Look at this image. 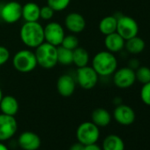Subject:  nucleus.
Returning <instances> with one entry per match:
<instances>
[{"mask_svg": "<svg viewBox=\"0 0 150 150\" xmlns=\"http://www.w3.org/2000/svg\"><path fill=\"white\" fill-rule=\"evenodd\" d=\"M20 37L24 45L29 49H35L44 42L43 27L38 21H25L21 28Z\"/></svg>", "mask_w": 150, "mask_h": 150, "instance_id": "obj_1", "label": "nucleus"}, {"mask_svg": "<svg viewBox=\"0 0 150 150\" xmlns=\"http://www.w3.org/2000/svg\"><path fill=\"white\" fill-rule=\"evenodd\" d=\"M92 67L99 76L107 77L112 75L117 69V60L114 53L103 50L96 53L92 59Z\"/></svg>", "mask_w": 150, "mask_h": 150, "instance_id": "obj_2", "label": "nucleus"}, {"mask_svg": "<svg viewBox=\"0 0 150 150\" xmlns=\"http://www.w3.org/2000/svg\"><path fill=\"white\" fill-rule=\"evenodd\" d=\"M35 55L37 64L42 68L52 69L57 64V47L50 43L42 42L35 48Z\"/></svg>", "mask_w": 150, "mask_h": 150, "instance_id": "obj_3", "label": "nucleus"}, {"mask_svg": "<svg viewBox=\"0 0 150 150\" xmlns=\"http://www.w3.org/2000/svg\"><path fill=\"white\" fill-rule=\"evenodd\" d=\"M13 65L14 69L21 73H28L33 71L37 64L35 51L25 49L21 50L13 57Z\"/></svg>", "mask_w": 150, "mask_h": 150, "instance_id": "obj_4", "label": "nucleus"}, {"mask_svg": "<svg viewBox=\"0 0 150 150\" xmlns=\"http://www.w3.org/2000/svg\"><path fill=\"white\" fill-rule=\"evenodd\" d=\"M76 138L78 142L86 145L96 143L100 138V130L92 121L81 123L76 131Z\"/></svg>", "mask_w": 150, "mask_h": 150, "instance_id": "obj_5", "label": "nucleus"}, {"mask_svg": "<svg viewBox=\"0 0 150 150\" xmlns=\"http://www.w3.org/2000/svg\"><path fill=\"white\" fill-rule=\"evenodd\" d=\"M76 80L81 88L89 90L96 86L99 80V75L92 66L86 65L84 67L77 68Z\"/></svg>", "mask_w": 150, "mask_h": 150, "instance_id": "obj_6", "label": "nucleus"}, {"mask_svg": "<svg viewBox=\"0 0 150 150\" xmlns=\"http://www.w3.org/2000/svg\"><path fill=\"white\" fill-rule=\"evenodd\" d=\"M116 32L126 41L138 35L139 25L133 18L126 15H121L117 18Z\"/></svg>", "mask_w": 150, "mask_h": 150, "instance_id": "obj_7", "label": "nucleus"}, {"mask_svg": "<svg viewBox=\"0 0 150 150\" xmlns=\"http://www.w3.org/2000/svg\"><path fill=\"white\" fill-rule=\"evenodd\" d=\"M44 42L50 43L56 47L61 45L65 35L63 26L57 21H50L43 27Z\"/></svg>", "mask_w": 150, "mask_h": 150, "instance_id": "obj_8", "label": "nucleus"}, {"mask_svg": "<svg viewBox=\"0 0 150 150\" xmlns=\"http://www.w3.org/2000/svg\"><path fill=\"white\" fill-rule=\"evenodd\" d=\"M22 17V6L17 1H10L5 4L0 10V18L7 24L18 22Z\"/></svg>", "mask_w": 150, "mask_h": 150, "instance_id": "obj_9", "label": "nucleus"}, {"mask_svg": "<svg viewBox=\"0 0 150 150\" xmlns=\"http://www.w3.org/2000/svg\"><path fill=\"white\" fill-rule=\"evenodd\" d=\"M135 81V71L129 66L117 69L113 73V82L119 88L125 89L131 88Z\"/></svg>", "mask_w": 150, "mask_h": 150, "instance_id": "obj_10", "label": "nucleus"}, {"mask_svg": "<svg viewBox=\"0 0 150 150\" xmlns=\"http://www.w3.org/2000/svg\"><path fill=\"white\" fill-rule=\"evenodd\" d=\"M18 129V123L13 116L0 114V141H6L13 138Z\"/></svg>", "mask_w": 150, "mask_h": 150, "instance_id": "obj_11", "label": "nucleus"}, {"mask_svg": "<svg viewBox=\"0 0 150 150\" xmlns=\"http://www.w3.org/2000/svg\"><path fill=\"white\" fill-rule=\"evenodd\" d=\"M114 119L122 125H130L135 121V112L133 109L125 104H118L113 112Z\"/></svg>", "mask_w": 150, "mask_h": 150, "instance_id": "obj_12", "label": "nucleus"}, {"mask_svg": "<svg viewBox=\"0 0 150 150\" xmlns=\"http://www.w3.org/2000/svg\"><path fill=\"white\" fill-rule=\"evenodd\" d=\"M64 26L71 34H80L86 28V20L79 13H70L64 18Z\"/></svg>", "mask_w": 150, "mask_h": 150, "instance_id": "obj_13", "label": "nucleus"}, {"mask_svg": "<svg viewBox=\"0 0 150 150\" xmlns=\"http://www.w3.org/2000/svg\"><path fill=\"white\" fill-rule=\"evenodd\" d=\"M76 88L75 80L69 74H63L57 81V89L60 96L64 97L71 96Z\"/></svg>", "mask_w": 150, "mask_h": 150, "instance_id": "obj_14", "label": "nucleus"}, {"mask_svg": "<svg viewBox=\"0 0 150 150\" xmlns=\"http://www.w3.org/2000/svg\"><path fill=\"white\" fill-rule=\"evenodd\" d=\"M18 143L23 150H37L41 146V139L36 133L26 131L20 135Z\"/></svg>", "mask_w": 150, "mask_h": 150, "instance_id": "obj_15", "label": "nucleus"}, {"mask_svg": "<svg viewBox=\"0 0 150 150\" xmlns=\"http://www.w3.org/2000/svg\"><path fill=\"white\" fill-rule=\"evenodd\" d=\"M125 40L118 35L117 32L105 35L104 45L108 51L111 53H117L121 51L125 48Z\"/></svg>", "mask_w": 150, "mask_h": 150, "instance_id": "obj_16", "label": "nucleus"}, {"mask_svg": "<svg viewBox=\"0 0 150 150\" xmlns=\"http://www.w3.org/2000/svg\"><path fill=\"white\" fill-rule=\"evenodd\" d=\"M0 110L4 114L14 117L19 111V103L17 99L13 96H3L0 102Z\"/></svg>", "mask_w": 150, "mask_h": 150, "instance_id": "obj_17", "label": "nucleus"}, {"mask_svg": "<svg viewBox=\"0 0 150 150\" xmlns=\"http://www.w3.org/2000/svg\"><path fill=\"white\" fill-rule=\"evenodd\" d=\"M25 21L33 22L40 20V6L34 2H28L22 6V17Z\"/></svg>", "mask_w": 150, "mask_h": 150, "instance_id": "obj_18", "label": "nucleus"}, {"mask_svg": "<svg viewBox=\"0 0 150 150\" xmlns=\"http://www.w3.org/2000/svg\"><path fill=\"white\" fill-rule=\"evenodd\" d=\"M91 119L98 127H105L110 125L111 121V115L107 110L103 108H97L92 112Z\"/></svg>", "mask_w": 150, "mask_h": 150, "instance_id": "obj_19", "label": "nucleus"}, {"mask_svg": "<svg viewBox=\"0 0 150 150\" xmlns=\"http://www.w3.org/2000/svg\"><path fill=\"white\" fill-rule=\"evenodd\" d=\"M89 54L88 50L82 47H77L72 50V64L77 68L88 65Z\"/></svg>", "mask_w": 150, "mask_h": 150, "instance_id": "obj_20", "label": "nucleus"}, {"mask_svg": "<svg viewBox=\"0 0 150 150\" xmlns=\"http://www.w3.org/2000/svg\"><path fill=\"white\" fill-rule=\"evenodd\" d=\"M103 150H125V143L119 136L110 134L103 139Z\"/></svg>", "mask_w": 150, "mask_h": 150, "instance_id": "obj_21", "label": "nucleus"}, {"mask_svg": "<svg viewBox=\"0 0 150 150\" xmlns=\"http://www.w3.org/2000/svg\"><path fill=\"white\" fill-rule=\"evenodd\" d=\"M117 18L116 16H106L101 20L99 23V30L104 35L112 34L117 31Z\"/></svg>", "mask_w": 150, "mask_h": 150, "instance_id": "obj_22", "label": "nucleus"}, {"mask_svg": "<svg viewBox=\"0 0 150 150\" xmlns=\"http://www.w3.org/2000/svg\"><path fill=\"white\" fill-rule=\"evenodd\" d=\"M145 47H146V43L144 40L139 37L138 35L126 40L125 43V48L126 49V50L129 53L134 55L141 53L144 50Z\"/></svg>", "mask_w": 150, "mask_h": 150, "instance_id": "obj_23", "label": "nucleus"}, {"mask_svg": "<svg viewBox=\"0 0 150 150\" xmlns=\"http://www.w3.org/2000/svg\"><path fill=\"white\" fill-rule=\"evenodd\" d=\"M57 64L61 65H70L72 64V50L62 46L57 47Z\"/></svg>", "mask_w": 150, "mask_h": 150, "instance_id": "obj_24", "label": "nucleus"}, {"mask_svg": "<svg viewBox=\"0 0 150 150\" xmlns=\"http://www.w3.org/2000/svg\"><path fill=\"white\" fill-rule=\"evenodd\" d=\"M135 71L136 81L142 85L150 81V68L147 66H139Z\"/></svg>", "mask_w": 150, "mask_h": 150, "instance_id": "obj_25", "label": "nucleus"}, {"mask_svg": "<svg viewBox=\"0 0 150 150\" xmlns=\"http://www.w3.org/2000/svg\"><path fill=\"white\" fill-rule=\"evenodd\" d=\"M60 46H62V47H64L65 49L73 50L77 47H79V39L74 34L64 35Z\"/></svg>", "mask_w": 150, "mask_h": 150, "instance_id": "obj_26", "label": "nucleus"}, {"mask_svg": "<svg viewBox=\"0 0 150 150\" xmlns=\"http://www.w3.org/2000/svg\"><path fill=\"white\" fill-rule=\"evenodd\" d=\"M71 3V0H47V5L55 12H62L65 10Z\"/></svg>", "mask_w": 150, "mask_h": 150, "instance_id": "obj_27", "label": "nucleus"}, {"mask_svg": "<svg viewBox=\"0 0 150 150\" xmlns=\"http://www.w3.org/2000/svg\"><path fill=\"white\" fill-rule=\"evenodd\" d=\"M140 99L147 106H150V81L143 84L140 89Z\"/></svg>", "mask_w": 150, "mask_h": 150, "instance_id": "obj_28", "label": "nucleus"}, {"mask_svg": "<svg viewBox=\"0 0 150 150\" xmlns=\"http://www.w3.org/2000/svg\"><path fill=\"white\" fill-rule=\"evenodd\" d=\"M55 11L48 5L40 7V19L43 21H50L54 16Z\"/></svg>", "mask_w": 150, "mask_h": 150, "instance_id": "obj_29", "label": "nucleus"}, {"mask_svg": "<svg viewBox=\"0 0 150 150\" xmlns=\"http://www.w3.org/2000/svg\"><path fill=\"white\" fill-rule=\"evenodd\" d=\"M10 57H11V54H10L9 50L5 46L0 45V66L6 64L8 60L10 59Z\"/></svg>", "mask_w": 150, "mask_h": 150, "instance_id": "obj_30", "label": "nucleus"}, {"mask_svg": "<svg viewBox=\"0 0 150 150\" xmlns=\"http://www.w3.org/2000/svg\"><path fill=\"white\" fill-rule=\"evenodd\" d=\"M83 150H103V149L96 143H94V144L84 146V149Z\"/></svg>", "mask_w": 150, "mask_h": 150, "instance_id": "obj_31", "label": "nucleus"}, {"mask_svg": "<svg viewBox=\"0 0 150 150\" xmlns=\"http://www.w3.org/2000/svg\"><path fill=\"white\" fill-rule=\"evenodd\" d=\"M84 149V145L77 142V143H74L72 146H71V147L69 148V150H83Z\"/></svg>", "mask_w": 150, "mask_h": 150, "instance_id": "obj_32", "label": "nucleus"}, {"mask_svg": "<svg viewBox=\"0 0 150 150\" xmlns=\"http://www.w3.org/2000/svg\"><path fill=\"white\" fill-rule=\"evenodd\" d=\"M0 150H9V148L4 143H2V141H0Z\"/></svg>", "mask_w": 150, "mask_h": 150, "instance_id": "obj_33", "label": "nucleus"}, {"mask_svg": "<svg viewBox=\"0 0 150 150\" xmlns=\"http://www.w3.org/2000/svg\"><path fill=\"white\" fill-rule=\"evenodd\" d=\"M3 91H2V89H1V88H0V102H1V100H2V98H3Z\"/></svg>", "mask_w": 150, "mask_h": 150, "instance_id": "obj_34", "label": "nucleus"}]
</instances>
